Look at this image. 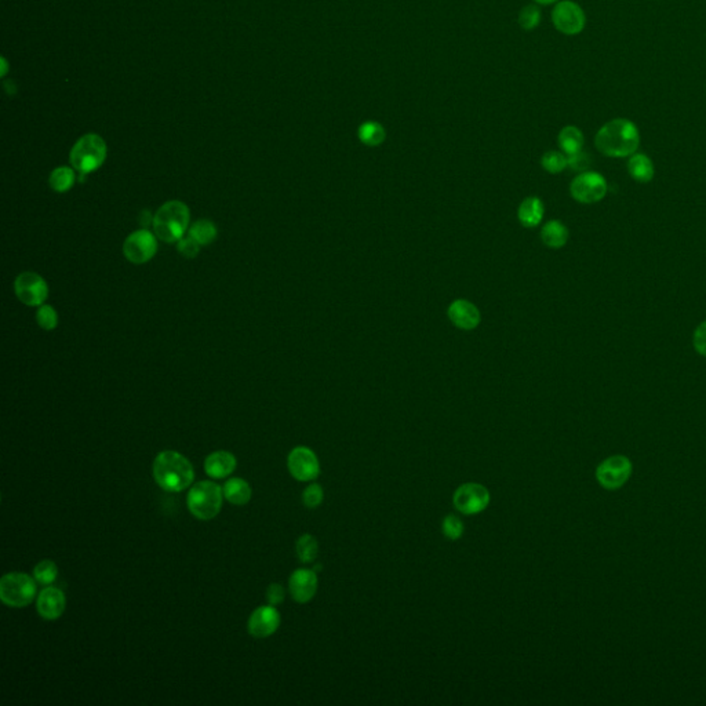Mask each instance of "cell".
Here are the masks:
<instances>
[{
	"mask_svg": "<svg viewBox=\"0 0 706 706\" xmlns=\"http://www.w3.org/2000/svg\"><path fill=\"white\" fill-rule=\"evenodd\" d=\"M236 469V458L228 451H214L204 461V470L214 479H223Z\"/></svg>",
	"mask_w": 706,
	"mask_h": 706,
	"instance_id": "ac0fdd59",
	"label": "cell"
},
{
	"mask_svg": "<svg viewBox=\"0 0 706 706\" xmlns=\"http://www.w3.org/2000/svg\"><path fill=\"white\" fill-rule=\"evenodd\" d=\"M567 161H568V167H571L574 171H583V173L588 171V168L590 167V163H592L590 156L583 151L567 156Z\"/></svg>",
	"mask_w": 706,
	"mask_h": 706,
	"instance_id": "e575fe53",
	"label": "cell"
},
{
	"mask_svg": "<svg viewBox=\"0 0 706 706\" xmlns=\"http://www.w3.org/2000/svg\"><path fill=\"white\" fill-rule=\"evenodd\" d=\"M36 605H38V612L41 614L43 620L54 621V620H59L61 615L64 614L66 599H65V595L61 589L54 588V586H49V588H44L41 590V595L38 596Z\"/></svg>",
	"mask_w": 706,
	"mask_h": 706,
	"instance_id": "2e32d148",
	"label": "cell"
},
{
	"mask_svg": "<svg viewBox=\"0 0 706 706\" xmlns=\"http://www.w3.org/2000/svg\"><path fill=\"white\" fill-rule=\"evenodd\" d=\"M153 478L163 490L180 493L192 485L195 472L192 464L177 451H162L153 463Z\"/></svg>",
	"mask_w": 706,
	"mask_h": 706,
	"instance_id": "7a4b0ae2",
	"label": "cell"
},
{
	"mask_svg": "<svg viewBox=\"0 0 706 706\" xmlns=\"http://www.w3.org/2000/svg\"><path fill=\"white\" fill-rule=\"evenodd\" d=\"M59 575V567L53 560H41L34 568V577L41 585H51Z\"/></svg>",
	"mask_w": 706,
	"mask_h": 706,
	"instance_id": "83f0119b",
	"label": "cell"
},
{
	"mask_svg": "<svg viewBox=\"0 0 706 706\" xmlns=\"http://www.w3.org/2000/svg\"><path fill=\"white\" fill-rule=\"evenodd\" d=\"M535 1L537 3H541V4H552V3H555L558 0H535Z\"/></svg>",
	"mask_w": 706,
	"mask_h": 706,
	"instance_id": "f35d334b",
	"label": "cell"
},
{
	"mask_svg": "<svg viewBox=\"0 0 706 706\" xmlns=\"http://www.w3.org/2000/svg\"><path fill=\"white\" fill-rule=\"evenodd\" d=\"M359 140L367 146H378L385 141V130L377 121H364L358 131Z\"/></svg>",
	"mask_w": 706,
	"mask_h": 706,
	"instance_id": "484cf974",
	"label": "cell"
},
{
	"mask_svg": "<svg viewBox=\"0 0 706 706\" xmlns=\"http://www.w3.org/2000/svg\"><path fill=\"white\" fill-rule=\"evenodd\" d=\"M266 599L269 605H281L284 600V588L281 584H271L266 589Z\"/></svg>",
	"mask_w": 706,
	"mask_h": 706,
	"instance_id": "8d00e7d4",
	"label": "cell"
},
{
	"mask_svg": "<svg viewBox=\"0 0 706 706\" xmlns=\"http://www.w3.org/2000/svg\"><path fill=\"white\" fill-rule=\"evenodd\" d=\"M288 589L296 602L298 603L311 602L318 590L316 571L308 568L296 570L290 577Z\"/></svg>",
	"mask_w": 706,
	"mask_h": 706,
	"instance_id": "9a60e30c",
	"label": "cell"
},
{
	"mask_svg": "<svg viewBox=\"0 0 706 706\" xmlns=\"http://www.w3.org/2000/svg\"><path fill=\"white\" fill-rule=\"evenodd\" d=\"M297 556L303 563H313L318 558L319 544L318 540L311 534H303L296 545Z\"/></svg>",
	"mask_w": 706,
	"mask_h": 706,
	"instance_id": "4316f807",
	"label": "cell"
},
{
	"mask_svg": "<svg viewBox=\"0 0 706 706\" xmlns=\"http://www.w3.org/2000/svg\"><path fill=\"white\" fill-rule=\"evenodd\" d=\"M490 491L479 483H465L457 488L453 497L454 506L463 515H478L490 504Z\"/></svg>",
	"mask_w": 706,
	"mask_h": 706,
	"instance_id": "8fae6325",
	"label": "cell"
},
{
	"mask_svg": "<svg viewBox=\"0 0 706 706\" xmlns=\"http://www.w3.org/2000/svg\"><path fill=\"white\" fill-rule=\"evenodd\" d=\"M627 171L635 181L647 183L654 178V164L643 153H633L627 162Z\"/></svg>",
	"mask_w": 706,
	"mask_h": 706,
	"instance_id": "d6986e66",
	"label": "cell"
},
{
	"mask_svg": "<svg viewBox=\"0 0 706 706\" xmlns=\"http://www.w3.org/2000/svg\"><path fill=\"white\" fill-rule=\"evenodd\" d=\"M14 291L21 303L28 306H41L49 297L47 283L35 272L20 273L14 282Z\"/></svg>",
	"mask_w": 706,
	"mask_h": 706,
	"instance_id": "7c38bea8",
	"label": "cell"
},
{
	"mask_svg": "<svg viewBox=\"0 0 706 706\" xmlns=\"http://www.w3.org/2000/svg\"><path fill=\"white\" fill-rule=\"evenodd\" d=\"M153 217L155 216H152L151 211L145 210V211H142L141 216H140V223L142 226H148L149 223H153Z\"/></svg>",
	"mask_w": 706,
	"mask_h": 706,
	"instance_id": "74e56055",
	"label": "cell"
},
{
	"mask_svg": "<svg viewBox=\"0 0 706 706\" xmlns=\"http://www.w3.org/2000/svg\"><path fill=\"white\" fill-rule=\"evenodd\" d=\"M540 21H541V10L534 4H528L523 7L519 14V24L525 31H531L535 26H538Z\"/></svg>",
	"mask_w": 706,
	"mask_h": 706,
	"instance_id": "1f68e13d",
	"label": "cell"
},
{
	"mask_svg": "<svg viewBox=\"0 0 706 706\" xmlns=\"http://www.w3.org/2000/svg\"><path fill=\"white\" fill-rule=\"evenodd\" d=\"M217 233H218V231H217L216 223L210 221V220H199V221L195 222L188 231V235L192 239H195L201 246H206V244L214 242L217 238Z\"/></svg>",
	"mask_w": 706,
	"mask_h": 706,
	"instance_id": "cb8c5ba5",
	"label": "cell"
},
{
	"mask_svg": "<svg viewBox=\"0 0 706 706\" xmlns=\"http://www.w3.org/2000/svg\"><path fill=\"white\" fill-rule=\"evenodd\" d=\"M36 321H38V324L41 326V328L46 330V331H51L59 324L57 311L50 305H41L39 311L36 312Z\"/></svg>",
	"mask_w": 706,
	"mask_h": 706,
	"instance_id": "4dcf8cb0",
	"label": "cell"
},
{
	"mask_svg": "<svg viewBox=\"0 0 706 706\" xmlns=\"http://www.w3.org/2000/svg\"><path fill=\"white\" fill-rule=\"evenodd\" d=\"M49 182H50L51 189L59 192V193H64V192L69 191L74 186V183L76 182L75 168L62 166V167L53 170V173L50 174Z\"/></svg>",
	"mask_w": 706,
	"mask_h": 706,
	"instance_id": "d4e9b609",
	"label": "cell"
},
{
	"mask_svg": "<svg viewBox=\"0 0 706 706\" xmlns=\"http://www.w3.org/2000/svg\"><path fill=\"white\" fill-rule=\"evenodd\" d=\"M544 203L538 198H527L519 207V220L525 228H534L544 217Z\"/></svg>",
	"mask_w": 706,
	"mask_h": 706,
	"instance_id": "ffe728a7",
	"label": "cell"
},
{
	"mask_svg": "<svg viewBox=\"0 0 706 706\" xmlns=\"http://www.w3.org/2000/svg\"><path fill=\"white\" fill-rule=\"evenodd\" d=\"M223 497L233 505H246L251 500V487L241 478H233L228 480L223 488Z\"/></svg>",
	"mask_w": 706,
	"mask_h": 706,
	"instance_id": "44dd1931",
	"label": "cell"
},
{
	"mask_svg": "<svg viewBox=\"0 0 706 706\" xmlns=\"http://www.w3.org/2000/svg\"><path fill=\"white\" fill-rule=\"evenodd\" d=\"M223 491L213 482L203 480L193 485L188 494V508L201 520H211L221 510Z\"/></svg>",
	"mask_w": 706,
	"mask_h": 706,
	"instance_id": "277c9868",
	"label": "cell"
},
{
	"mask_svg": "<svg viewBox=\"0 0 706 706\" xmlns=\"http://www.w3.org/2000/svg\"><path fill=\"white\" fill-rule=\"evenodd\" d=\"M543 167L548 173L550 174H558V173H562L565 170V167L568 166V161H567V156L563 155L562 152H558V151H549L546 152L544 156H543Z\"/></svg>",
	"mask_w": 706,
	"mask_h": 706,
	"instance_id": "f1b7e54d",
	"label": "cell"
},
{
	"mask_svg": "<svg viewBox=\"0 0 706 706\" xmlns=\"http://www.w3.org/2000/svg\"><path fill=\"white\" fill-rule=\"evenodd\" d=\"M552 21L559 32L565 35H578L585 28V13L577 3L563 0L555 6Z\"/></svg>",
	"mask_w": 706,
	"mask_h": 706,
	"instance_id": "30bf717a",
	"label": "cell"
},
{
	"mask_svg": "<svg viewBox=\"0 0 706 706\" xmlns=\"http://www.w3.org/2000/svg\"><path fill=\"white\" fill-rule=\"evenodd\" d=\"M281 625V614L273 605L258 607L248 620V633L257 639L273 635Z\"/></svg>",
	"mask_w": 706,
	"mask_h": 706,
	"instance_id": "5bb4252c",
	"label": "cell"
},
{
	"mask_svg": "<svg viewBox=\"0 0 706 706\" xmlns=\"http://www.w3.org/2000/svg\"><path fill=\"white\" fill-rule=\"evenodd\" d=\"M191 211L180 201H170L159 207L153 217V232L163 242H178L188 231Z\"/></svg>",
	"mask_w": 706,
	"mask_h": 706,
	"instance_id": "3957f363",
	"label": "cell"
},
{
	"mask_svg": "<svg viewBox=\"0 0 706 706\" xmlns=\"http://www.w3.org/2000/svg\"><path fill=\"white\" fill-rule=\"evenodd\" d=\"M541 239L550 248H562L568 241V229L558 220L546 222L541 231Z\"/></svg>",
	"mask_w": 706,
	"mask_h": 706,
	"instance_id": "7402d4cb",
	"label": "cell"
},
{
	"mask_svg": "<svg viewBox=\"0 0 706 706\" xmlns=\"http://www.w3.org/2000/svg\"><path fill=\"white\" fill-rule=\"evenodd\" d=\"M595 145L600 153L608 158L632 156L640 145V133L633 121L614 119L597 131Z\"/></svg>",
	"mask_w": 706,
	"mask_h": 706,
	"instance_id": "6da1fadb",
	"label": "cell"
},
{
	"mask_svg": "<svg viewBox=\"0 0 706 706\" xmlns=\"http://www.w3.org/2000/svg\"><path fill=\"white\" fill-rule=\"evenodd\" d=\"M69 159L79 174L93 173L106 159V143L97 134H86L74 145Z\"/></svg>",
	"mask_w": 706,
	"mask_h": 706,
	"instance_id": "5b68a950",
	"label": "cell"
},
{
	"mask_svg": "<svg viewBox=\"0 0 706 706\" xmlns=\"http://www.w3.org/2000/svg\"><path fill=\"white\" fill-rule=\"evenodd\" d=\"M152 232L140 229L130 233L123 243V254L133 263H145L151 261L158 251V241Z\"/></svg>",
	"mask_w": 706,
	"mask_h": 706,
	"instance_id": "9c48e42d",
	"label": "cell"
},
{
	"mask_svg": "<svg viewBox=\"0 0 706 706\" xmlns=\"http://www.w3.org/2000/svg\"><path fill=\"white\" fill-rule=\"evenodd\" d=\"M323 488L321 487V485H308L303 493V503L306 508L309 509H315L318 508L319 505L323 503Z\"/></svg>",
	"mask_w": 706,
	"mask_h": 706,
	"instance_id": "d6a6232c",
	"label": "cell"
},
{
	"mask_svg": "<svg viewBox=\"0 0 706 706\" xmlns=\"http://www.w3.org/2000/svg\"><path fill=\"white\" fill-rule=\"evenodd\" d=\"M632 461L625 455H611L602 461L596 469V479L605 490H618L630 479Z\"/></svg>",
	"mask_w": 706,
	"mask_h": 706,
	"instance_id": "52a82bcc",
	"label": "cell"
},
{
	"mask_svg": "<svg viewBox=\"0 0 706 706\" xmlns=\"http://www.w3.org/2000/svg\"><path fill=\"white\" fill-rule=\"evenodd\" d=\"M442 530H443V534L445 538H448L451 541H455V540H460L463 537V534H464V523H463V520L458 516L448 515V516L444 518Z\"/></svg>",
	"mask_w": 706,
	"mask_h": 706,
	"instance_id": "f546056e",
	"label": "cell"
},
{
	"mask_svg": "<svg viewBox=\"0 0 706 706\" xmlns=\"http://www.w3.org/2000/svg\"><path fill=\"white\" fill-rule=\"evenodd\" d=\"M448 319L461 330H473L480 323L479 309L466 300H457L448 306Z\"/></svg>",
	"mask_w": 706,
	"mask_h": 706,
	"instance_id": "e0dca14e",
	"label": "cell"
},
{
	"mask_svg": "<svg viewBox=\"0 0 706 706\" xmlns=\"http://www.w3.org/2000/svg\"><path fill=\"white\" fill-rule=\"evenodd\" d=\"M558 142H559L560 149L565 152L567 156H570V155H574V153L583 151L584 134L578 127L567 126L559 133Z\"/></svg>",
	"mask_w": 706,
	"mask_h": 706,
	"instance_id": "603a6c76",
	"label": "cell"
},
{
	"mask_svg": "<svg viewBox=\"0 0 706 706\" xmlns=\"http://www.w3.org/2000/svg\"><path fill=\"white\" fill-rule=\"evenodd\" d=\"M692 345H694V349L701 356L706 358V321L695 328L694 336H692Z\"/></svg>",
	"mask_w": 706,
	"mask_h": 706,
	"instance_id": "d590c367",
	"label": "cell"
},
{
	"mask_svg": "<svg viewBox=\"0 0 706 706\" xmlns=\"http://www.w3.org/2000/svg\"><path fill=\"white\" fill-rule=\"evenodd\" d=\"M291 476L300 482H309L319 476L321 465L316 454L308 447H296L287 458Z\"/></svg>",
	"mask_w": 706,
	"mask_h": 706,
	"instance_id": "4fadbf2b",
	"label": "cell"
},
{
	"mask_svg": "<svg viewBox=\"0 0 706 706\" xmlns=\"http://www.w3.org/2000/svg\"><path fill=\"white\" fill-rule=\"evenodd\" d=\"M177 250L185 258H195L201 251V244L188 235L177 242Z\"/></svg>",
	"mask_w": 706,
	"mask_h": 706,
	"instance_id": "836d02e7",
	"label": "cell"
},
{
	"mask_svg": "<svg viewBox=\"0 0 706 706\" xmlns=\"http://www.w3.org/2000/svg\"><path fill=\"white\" fill-rule=\"evenodd\" d=\"M570 193L577 202L584 204L600 202L607 195V182L599 173L585 171L573 180Z\"/></svg>",
	"mask_w": 706,
	"mask_h": 706,
	"instance_id": "ba28073f",
	"label": "cell"
},
{
	"mask_svg": "<svg viewBox=\"0 0 706 706\" xmlns=\"http://www.w3.org/2000/svg\"><path fill=\"white\" fill-rule=\"evenodd\" d=\"M36 596V583L25 573H9L0 580V599L9 607L22 608Z\"/></svg>",
	"mask_w": 706,
	"mask_h": 706,
	"instance_id": "8992f818",
	"label": "cell"
}]
</instances>
